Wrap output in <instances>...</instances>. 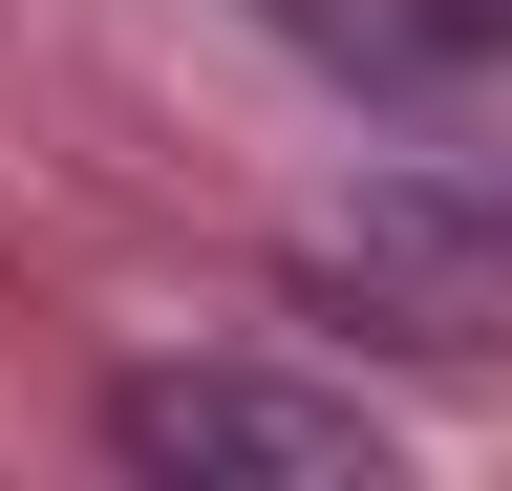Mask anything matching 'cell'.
<instances>
[{"mask_svg": "<svg viewBox=\"0 0 512 491\" xmlns=\"http://www.w3.org/2000/svg\"><path fill=\"white\" fill-rule=\"evenodd\" d=\"M107 449L128 470H384V406L278 385V363H150V385H107Z\"/></svg>", "mask_w": 512, "mask_h": 491, "instance_id": "6da1fadb", "label": "cell"}]
</instances>
